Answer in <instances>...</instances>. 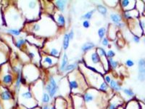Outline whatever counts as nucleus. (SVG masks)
I'll return each instance as SVG.
<instances>
[{"instance_id": "f257e3e1", "label": "nucleus", "mask_w": 145, "mask_h": 109, "mask_svg": "<svg viewBox=\"0 0 145 109\" xmlns=\"http://www.w3.org/2000/svg\"><path fill=\"white\" fill-rule=\"evenodd\" d=\"M44 17V18H40L38 20L31 23L30 32L32 35L41 38L43 36H51L55 34V32L58 28V26L53 17L45 14Z\"/></svg>"}, {"instance_id": "f03ea898", "label": "nucleus", "mask_w": 145, "mask_h": 109, "mask_svg": "<svg viewBox=\"0 0 145 109\" xmlns=\"http://www.w3.org/2000/svg\"><path fill=\"white\" fill-rule=\"evenodd\" d=\"M82 97L86 109H106L108 100L111 98L109 95L92 87H89Z\"/></svg>"}, {"instance_id": "7ed1b4c3", "label": "nucleus", "mask_w": 145, "mask_h": 109, "mask_svg": "<svg viewBox=\"0 0 145 109\" xmlns=\"http://www.w3.org/2000/svg\"><path fill=\"white\" fill-rule=\"evenodd\" d=\"M67 79L69 84L71 94L72 95H83L89 88L84 74L78 68L68 74Z\"/></svg>"}, {"instance_id": "20e7f679", "label": "nucleus", "mask_w": 145, "mask_h": 109, "mask_svg": "<svg viewBox=\"0 0 145 109\" xmlns=\"http://www.w3.org/2000/svg\"><path fill=\"white\" fill-rule=\"evenodd\" d=\"M18 96V102L20 106H23L28 109H33L39 106L38 101L36 100L31 93L29 85H27V87L22 85Z\"/></svg>"}, {"instance_id": "39448f33", "label": "nucleus", "mask_w": 145, "mask_h": 109, "mask_svg": "<svg viewBox=\"0 0 145 109\" xmlns=\"http://www.w3.org/2000/svg\"><path fill=\"white\" fill-rule=\"evenodd\" d=\"M22 76L27 81L28 85L33 84L40 79L41 73L39 66L33 64H26L23 68Z\"/></svg>"}, {"instance_id": "423d86ee", "label": "nucleus", "mask_w": 145, "mask_h": 109, "mask_svg": "<svg viewBox=\"0 0 145 109\" xmlns=\"http://www.w3.org/2000/svg\"><path fill=\"white\" fill-rule=\"evenodd\" d=\"M23 4L26 6L25 10L26 12L25 17L27 19H29L32 22L38 20L40 18V10H41L40 2L37 1H28V2H23Z\"/></svg>"}, {"instance_id": "0eeeda50", "label": "nucleus", "mask_w": 145, "mask_h": 109, "mask_svg": "<svg viewBox=\"0 0 145 109\" xmlns=\"http://www.w3.org/2000/svg\"><path fill=\"white\" fill-rule=\"evenodd\" d=\"M0 100L2 102V109H12L15 103V99L12 92L4 89L0 92Z\"/></svg>"}, {"instance_id": "6e6552de", "label": "nucleus", "mask_w": 145, "mask_h": 109, "mask_svg": "<svg viewBox=\"0 0 145 109\" xmlns=\"http://www.w3.org/2000/svg\"><path fill=\"white\" fill-rule=\"evenodd\" d=\"M25 50L27 56L28 57L30 60L32 62V63L37 66H40V62H41V53H39L38 47L33 45H31V44H29L28 42V43L25 45Z\"/></svg>"}, {"instance_id": "1a4fd4ad", "label": "nucleus", "mask_w": 145, "mask_h": 109, "mask_svg": "<svg viewBox=\"0 0 145 109\" xmlns=\"http://www.w3.org/2000/svg\"><path fill=\"white\" fill-rule=\"evenodd\" d=\"M85 54H86V56L89 57V60H90L91 63V66H91V67H93V68H96V69L97 70V71L99 74H101L102 75H104L103 72L102 71H102H104L105 72L104 68H103V66H102V62H101V58L100 57H99V54H98L97 50H96V48L94 49V50L88 52V53H85Z\"/></svg>"}, {"instance_id": "9d476101", "label": "nucleus", "mask_w": 145, "mask_h": 109, "mask_svg": "<svg viewBox=\"0 0 145 109\" xmlns=\"http://www.w3.org/2000/svg\"><path fill=\"white\" fill-rule=\"evenodd\" d=\"M30 89L31 91V93H33L34 98L36 100L38 101L39 106L40 100L41 99V97L43 95L44 93L45 92L44 90V82L39 79V80L34 82L33 84L29 85Z\"/></svg>"}, {"instance_id": "9b49d317", "label": "nucleus", "mask_w": 145, "mask_h": 109, "mask_svg": "<svg viewBox=\"0 0 145 109\" xmlns=\"http://www.w3.org/2000/svg\"><path fill=\"white\" fill-rule=\"evenodd\" d=\"M125 104V100L118 93H114L107 102L106 109H118Z\"/></svg>"}, {"instance_id": "f8f14e48", "label": "nucleus", "mask_w": 145, "mask_h": 109, "mask_svg": "<svg viewBox=\"0 0 145 109\" xmlns=\"http://www.w3.org/2000/svg\"><path fill=\"white\" fill-rule=\"evenodd\" d=\"M58 63V58L51 56L50 54L41 53V62L40 65L44 68H51L56 66Z\"/></svg>"}, {"instance_id": "ddd939ff", "label": "nucleus", "mask_w": 145, "mask_h": 109, "mask_svg": "<svg viewBox=\"0 0 145 109\" xmlns=\"http://www.w3.org/2000/svg\"><path fill=\"white\" fill-rule=\"evenodd\" d=\"M127 22H128V25H129L131 32L133 34L139 36V37H141L143 35V32L141 28L139 22H138V19H134V20H129Z\"/></svg>"}, {"instance_id": "4468645a", "label": "nucleus", "mask_w": 145, "mask_h": 109, "mask_svg": "<svg viewBox=\"0 0 145 109\" xmlns=\"http://www.w3.org/2000/svg\"><path fill=\"white\" fill-rule=\"evenodd\" d=\"M96 50L98 54L99 55L101 58V62H102V65L104 68L105 72L107 74V72H108L110 71V68H109L108 65V58L107 56V52L105 50L103 47H97L96 48Z\"/></svg>"}, {"instance_id": "2eb2a0df", "label": "nucleus", "mask_w": 145, "mask_h": 109, "mask_svg": "<svg viewBox=\"0 0 145 109\" xmlns=\"http://www.w3.org/2000/svg\"><path fill=\"white\" fill-rule=\"evenodd\" d=\"M47 81L51 84L52 86V91L50 92L49 95L50 96V98H51L52 99H54V98H56L58 92H59V84H57V80L54 79V76H52V75L49 76Z\"/></svg>"}, {"instance_id": "dca6fc26", "label": "nucleus", "mask_w": 145, "mask_h": 109, "mask_svg": "<svg viewBox=\"0 0 145 109\" xmlns=\"http://www.w3.org/2000/svg\"><path fill=\"white\" fill-rule=\"evenodd\" d=\"M53 106L55 109H68V101L64 97L57 96L53 100Z\"/></svg>"}, {"instance_id": "f3484780", "label": "nucleus", "mask_w": 145, "mask_h": 109, "mask_svg": "<svg viewBox=\"0 0 145 109\" xmlns=\"http://www.w3.org/2000/svg\"><path fill=\"white\" fill-rule=\"evenodd\" d=\"M71 97L72 100V104H73V109H86L82 95H71Z\"/></svg>"}, {"instance_id": "a211bd4d", "label": "nucleus", "mask_w": 145, "mask_h": 109, "mask_svg": "<svg viewBox=\"0 0 145 109\" xmlns=\"http://www.w3.org/2000/svg\"><path fill=\"white\" fill-rule=\"evenodd\" d=\"M138 79L145 81V58H140L138 61Z\"/></svg>"}, {"instance_id": "6ab92c4d", "label": "nucleus", "mask_w": 145, "mask_h": 109, "mask_svg": "<svg viewBox=\"0 0 145 109\" xmlns=\"http://www.w3.org/2000/svg\"><path fill=\"white\" fill-rule=\"evenodd\" d=\"M139 17H140V14L138 13V12L136 9L129 10V11L123 12V18L127 21L134 20V19H138Z\"/></svg>"}, {"instance_id": "aec40b11", "label": "nucleus", "mask_w": 145, "mask_h": 109, "mask_svg": "<svg viewBox=\"0 0 145 109\" xmlns=\"http://www.w3.org/2000/svg\"><path fill=\"white\" fill-rule=\"evenodd\" d=\"M137 1H129V0H121L119 2L120 8L123 11H129L135 9Z\"/></svg>"}, {"instance_id": "412c9836", "label": "nucleus", "mask_w": 145, "mask_h": 109, "mask_svg": "<svg viewBox=\"0 0 145 109\" xmlns=\"http://www.w3.org/2000/svg\"><path fill=\"white\" fill-rule=\"evenodd\" d=\"M53 18H54V21H55V23H56V24L57 25L58 27L63 28V27L65 26V18L64 15H63L60 12H54Z\"/></svg>"}, {"instance_id": "4be33fe9", "label": "nucleus", "mask_w": 145, "mask_h": 109, "mask_svg": "<svg viewBox=\"0 0 145 109\" xmlns=\"http://www.w3.org/2000/svg\"><path fill=\"white\" fill-rule=\"evenodd\" d=\"M124 109H141L140 100H138L136 98L130 100L125 102Z\"/></svg>"}, {"instance_id": "5701e85b", "label": "nucleus", "mask_w": 145, "mask_h": 109, "mask_svg": "<svg viewBox=\"0 0 145 109\" xmlns=\"http://www.w3.org/2000/svg\"><path fill=\"white\" fill-rule=\"evenodd\" d=\"M13 75L10 72H7V74H5L2 76V83L7 87L11 86L13 83Z\"/></svg>"}, {"instance_id": "b1692460", "label": "nucleus", "mask_w": 145, "mask_h": 109, "mask_svg": "<svg viewBox=\"0 0 145 109\" xmlns=\"http://www.w3.org/2000/svg\"><path fill=\"white\" fill-rule=\"evenodd\" d=\"M109 86H110V88L114 93H119L123 90L121 84L118 81H116V79H114L111 80L110 83L109 84Z\"/></svg>"}, {"instance_id": "393cba45", "label": "nucleus", "mask_w": 145, "mask_h": 109, "mask_svg": "<svg viewBox=\"0 0 145 109\" xmlns=\"http://www.w3.org/2000/svg\"><path fill=\"white\" fill-rule=\"evenodd\" d=\"M68 1L65 0H57L53 2V3L55 6V8L57 9L58 11L60 12H64L66 8V5L68 4Z\"/></svg>"}, {"instance_id": "a878e982", "label": "nucleus", "mask_w": 145, "mask_h": 109, "mask_svg": "<svg viewBox=\"0 0 145 109\" xmlns=\"http://www.w3.org/2000/svg\"><path fill=\"white\" fill-rule=\"evenodd\" d=\"M94 49H95V44L92 42V41H86L84 44H83L81 47V51L84 54L91 51V50H94Z\"/></svg>"}, {"instance_id": "bb28decb", "label": "nucleus", "mask_w": 145, "mask_h": 109, "mask_svg": "<svg viewBox=\"0 0 145 109\" xmlns=\"http://www.w3.org/2000/svg\"><path fill=\"white\" fill-rule=\"evenodd\" d=\"M69 64V60H68V56L67 53H63V58H62V61L60 65L59 66V71L61 74H63V71H64L65 68H66V66Z\"/></svg>"}, {"instance_id": "cd10ccee", "label": "nucleus", "mask_w": 145, "mask_h": 109, "mask_svg": "<svg viewBox=\"0 0 145 109\" xmlns=\"http://www.w3.org/2000/svg\"><path fill=\"white\" fill-rule=\"evenodd\" d=\"M79 63H80V61H76V62H73V63H69L68 66H66V68H65V70H64V71H63V74L67 75L68 74H69L70 72H71V71L77 69L78 67V65H79Z\"/></svg>"}, {"instance_id": "c85d7f7f", "label": "nucleus", "mask_w": 145, "mask_h": 109, "mask_svg": "<svg viewBox=\"0 0 145 109\" xmlns=\"http://www.w3.org/2000/svg\"><path fill=\"white\" fill-rule=\"evenodd\" d=\"M52 98H50V96L47 93L44 92L41 97V99L40 100L39 102V106H43V105H50L51 103V101H52Z\"/></svg>"}, {"instance_id": "c756f323", "label": "nucleus", "mask_w": 145, "mask_h": 109, "mask_svg": "<svg viewBox=\"0 0 145 109\" xmlns=\"http://www.w3.org/2000/svg\"><path fill=\"white\" fill-rule=\"evenodd\" d=\"M110 18L111 21L114 23L115 24H118L119 23H121L123 20V15L119 13H111L110 15Z\"/></svg>"}, {"instance_id": "7c9ffc66", "label": "nucleus", "mask_w": 145, "mask_h": 109, "mask_svg": "<svg viewBox=\"0 0 145 109\" xmlns=\"http://www.w3.org/2000/svg\"><path fill=\"white\" fill-rule=\"evenodd\" d=\"M122 92L123 93L124 95L129 98V100L135 98V93H134V92L133 91V89H131V88H123Z\"/></svg>"}, {"instance_id": "2f4dec72", "label": "nucleus", "mask_w": 145, "mask_h": 109, "mask_svg": "<svg viewBox=\"0 0 145 109\" xmlns=\"http://www.w3.org/2000/svg\"><path fill=\"white\" fill-rule=\"evenodd\" d=\"M135 9L138 12L140 15H142L145 9V2L143 1H137Z\"/></svg>"}, {"instance_id": "473e14b6", "label": "nucleus", "mask_w": 145, "mask_h": 109, "mask_svg": "<svg viewBox=\"0 0 145 109\" xmlns=\"http://www.w3.org/2000/svg\"><path fill=\"white\" fill-rule=\"evenodd\" d=\"M70 38L68 33H65L63 36V44H62V47H63V50L64 51H66L69 47L70 45Z\"/></svg>"}, {"instance_id": "72a5a7b5", "label": "nucleus", "mask_w": 145, "mask_h": 109, "mask_svg": "<svg viewBox=\"0 0 145 109\" xmlns=\"http://www.w3.org/2000/svg\"><path fill=\"white\" fill-rule=\"evenodd\" d=\"M108 65L110 69L116 70L118 67L119 63L118 60H114L113 58H108Z\"/></svg>"}, {"instance_id": "f704fd0d", "label": "nucleus", "mask_w": 145, "mask_h": 109, "mask_svg": "<svg viewBox=\"0 0 145 109\" xmlns=\"http://www.w3.org/2000/svg\"><path fill=\"white\" fill-rule=\"evenodd\" d=\"M95 10H96L95 9H93V10H90V11L86 12L85 14H84L83 15H81V20H91V19L92 18L93 15L94 14V12H95Z\"/></svg>"}, {"instance_id": "c9c22d12", "label": "nucleus", "mask_w": 145, "mask_h": 109, "mask_svg": "<svg viewBox=\"0 0 145 109\" xmlns=\"http://www.w3.org/2000/svg\"><path fill=\"white\" fill-rule=\"evenodd\" d=\"M28 43L26 39L19 38L16 41H15V47L18 49H21L23 46H25V45Z\"/></svg>"}, {"instance_id": "e433bc0d", "label": "nucleus", "mask_w": 145, "mask_h": 109, "mask_svg": "<svg viewBox=\"0 0 145 109\" xmlns=\"http://www.w3.org/2000/svg\"><path fill=\"white\" fill-rule=\"evenodd\" d=\"M97 10L99 12V13L103 16H106L107 14V8L102 5H97Z\"/></svg>"}, {"instance_id": "4c0bfd02", "label": "nucleus", "mask_w": 145, "mask_h": 109, "mask_svg": "<svg viewBox=\"0 0 145 109\" xmlns=\"http://www.w3.org/2000/svg\"><path fill=\"white\" fill-rule=\"evenodd\" d=\"M97 33L98 36H99V39H100V41H102L105 37V34L107 33V28L105 27H100L98 29Z\"/></svg>"}, {"instance_id": "58836bf2", "label": "nucleus", "mask_w": 145, "mask_h": 109, "mask_svg": "<svg viewBox=\"0 0 145 109\" xmlns=\"http://www.w3.org/2000/svg\"><path fill=\"white\" fill-rule=\"evenodd\" d=\"M7 32L10 34L15 36H20V33H21V30L18 29V28H9L7 30Z\"/></svg>"}, {"instance_id": "ea45409f", "label": "nucleus", "mask_w": 145, "mask_h": 109, "mask_svg": "<svg viewBox=\"0 0 145 109\" xmlns=\"http://www.w3.org/2000/svg\"><path fill=\"white\" fill-rule=\"evenodd\" d=\"M138 22H139L142 32H143V35L145 36V17L143 15H140V17L138 18Z\"/></svg>"}, {"instance_id": "a19ab883", "label": "nucleus", "mask_w": 145, "mask_h": 109, "mask_svg": "<svg viewBox=\"0 0 145 109\" xmlns=\"http://www.w3.org/2000/svg\"><path fill=\"white\" fill-rule=\"evenodd\" d=\"M103 79H104V81L105 83H107V84H109L110 83L111 80L112 79V78H111V75L109 74H105L103 76Z\"/></svg>"}, {"instance_id": "79ce46f5", "label": "nucleus", "mask_w": 145, "mask_h": 109, "mask_svg": "<svg viewBox=\"0 0 145 109\" xmlns=\"http://www.w3.org/2000/svg\"><path fill=\"white\" fill-rule=\"evenodd\" d=\"M125 64L127 67H129V68H132V67H134L135 63H134V60H132L131 59H128L126 61H125Z\"/></svg>"}, {"instance_id": "37998d69", "label": "nucleus", "mask_w": 145, "mask_h": 109, "mask_svg": "<svg viewBox=\"0 0 145 109\" xmlns=\"http://www.w3.org/2000/svg\"><path fill=\"white\" fill-rule=\"evenodd\" d=\"M107 6H110L111 7H115V6L119 4V2L118 1H115V2H112V1H109V2H104Z\"/></svg>"}, {"instance_id": "c03bdc74", "label": "nucleus", "mask_w": 145, "mask_h": 109, "mask_svg": "<svg viewBox=\"0 0 145 109\" xmlns=\"http://www.w3.org/2000/svg\"><path fill=\"white\" fill-rule=\"evenodd\" d=\"M101 43L104 47H108L110 45V39L107 37H105L101 41Z\"/></svg>"}, {"instance_id": "a18cd8bd", "label": "nucleus", "mask_w": 145, "mask_h": 109, "mask_svg": "<svg viewBox=\"0 0 145 109\" xmlns=\"http://www.w3.org/2000/svg\"><path fill=\"white\" fill-rule=\"evenodd\" d=\"M116 52L112 50H110L107 52V58H113L116 56Z\"/></svg>"}, {"instance_id": "49530a36", "label": "nucleus", "mask_w": 145, "mask_h": 109, "mask_svg": "<svg viewBox=\"0 0 145 109\" xmlns=\"http://www.w3.org/2000/svg\"><path fill=\"white\" fill-rule=\"evenodd\" d=\"M82 26L84 27V28H89V27L91 26V23L89 22V20H84L82 23Z\"/></svg>"}, {"instance_id": "de8ad7c7", "label": "nucleus", "mask_w": 145, "mask_h": 109, "mask_svg": "<svg viewBox=\"0 0 145 109\" xmlns=\"http://www.w3.org/2000/svg\"><path fill=\"white\" fill-rule=\"evenodd\" d=\"M133 41H134L135 43L138 44L140 42V37L138 36H136V35H133Z\"/></svg>"}, {"instance_id": "09e8293b", "label": "nucleus", "mask_w": 145, "mask_h": 109, "mask_svg": "<svg viewBox=\"0 0 145 109\" xmlns=\"http://www.w3.org/2000/svg\"><path fill=\"white\" fill-rule=\"evenodd\" d=\"M68 34V36H69V38H70V40H71V41L74 39L75 33H74V31H73V30H71Z\"/></svg>"}, {"instance_id": "8fccbe9b", "label": "nucleus", "mask_w": 145, "mask_h": 109, "mask_svg": "<svg viewBox=\"0 0 145 109\" xmlns=\"http://www.w3.org/2000/svg\"><path fill=\"white\" fill-rule=\"evenodd\" d=\"M116 26L117 28H124V27H125V26H126V23H122V22H121V23H118V24H116Z\"/></svg>"}, {"instance_id": "3c124183", "label": "nucleus", "mask_w": 145, "mask_h": 109, "mask_svg": "<svg viewBox=\"0 0 145 109\" xmlns=\"http://www.w3.org/2000/svg\"><path fill=\"white\" fill-rule=\"evenodd\" d=\"M40 107H41V109H50V105H43Z\"/></svg>"}, {"instance_id": "603ef678", "label": "nucleus", "mask_w": 145, "mask_h": 109, "mask_svg": "<svg viewBox=\"0 0 145 109\" xmlns=\"http://www.w3.org/2000/svg\"><path fill=\"white\" fill-rule=\"evenodd\" d=\"M140 106H141V109H145V104L142 102V101H140Z\"/></svg>"}, {"instance_id": "864d4df0", "label": "nucleus", "mask_w": 145, "mask_h": 109, "mask_svg": "<svg viewBox=\"0 0 145 109\" xmlns=\"http://www.w3.org/2000/svg\"><path fill=\"white\" fill-rule=\"evenodd\" d=\"M16 109H28V108H27L24 107V106H20V105H19V106H17Z\"/></svg>"}, {"instance_id": "5fc2aeb1", "label": "nucleus", "mask_w": 145, "mask_h": 109, "mask_svg": "<svg viewBox=\"0 0 145 109\" xmlns=\"http://www.w3.org/2000/svg\"><path fill=\"white\" fill-rule=\"evenodd\" d=\"M50 109H55V108L54 107L53 105H51V106H50Z\"/></svg>"}, {"instance_id": "6e6d98bb", "label": "nucleus", "mask_w": 145, "mask_h": 109, "mask_svg": "<svg viewBox=\"0 0 145 109\" xmlns=\"http://www.w3.org/2000/svg\"><path fill=\"white\" fill-rule=\"evenodd\" d=\"M33 109H41V107H40V106H37V107L34 108H33Z\"/></svg>"}, {"instance_id": "4d7b16f0", "label": "nucleus", "mask_w": 145, "mask_h": 109, "mask_svg": "<svg viewBox=\"0 0 145 109\" xmlns=\"http://www.w3.org/2000/svg\"><path fill=\"white\" fill-rule=\"evenodd\" d=\"M124 106H125V105H124ZM124 106H120V108H118V109H124Z\"/></svg>"}, {"instance_id": "13d9d810", "label": "nucleus", "mask_w": 145, "mask_h": 109, "mask_svg": "<svg viewBox=\"0 0 145 109\" xmlns=\"http://www.w3.org/2000/svg\"><path fill=\"white\" fill-rule=\"evenodd\" d=\"M0 109H2V103L0 102Z\"/></svg>"}, {"instance_id": "bf43d9fd", "label": "nucleus", "mask_w": 145, "mask_h": 109, "mask_svg": "<svg viewBox=\"0 0 145 109\" xmlns=\"http://www.w3.org/2000/svg\"><path fill=\"white\" fill-rule=\"evenodd\" d=\"M142 15H143V16H144V17H145V9H144V11L143 14H142Z\"/></svg>"}, {"instance_id": "052dcab7", "label": "nucleus", "mask_w": 145, "mask_h": 109, "mask_svg": "<svg viewBox=\"0 0 145 109\" xmlns=\"http://www.w3.org/2000/svg\"><path fill=\"white\" fill-rule=\"evenodd\" d=\"M142 102H144V104H145V98H144V99H143V100H142Z\"/></svg>"}, {"instance_id": "680f3d73", "label": "nucleus", "mask_w": 145, "mask_h": 109, "mask_svg": "<svg viewBox=\"0 0 145 109\" xmlns=\"http://www.w3.org/2000/svg\"><path fill=\"white\" fill-rule=\"evenodd\" d=\"M143 41H144V45H145V36H144V38Z\"/></svg>"}]
</instances>
